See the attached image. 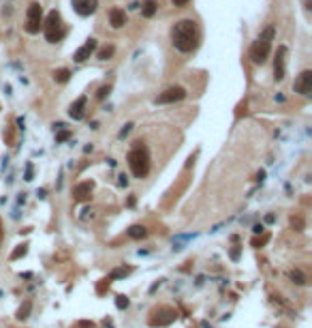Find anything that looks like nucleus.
Instances as JSON below:
<instances>
[{"instance_id":"10","label":"nucleus","mask_w":312,"mask_h":328,"mask_svg":"<svg viewBox=\"0 0 312 328\" xmlns=\"http://www.w3.org/2000/svg\"><path fill=\"white\" fill-rule=\"evenodd\" d=\"M86 105H88V99H86V96H79V99L69 107V116L73 120H81L83 116H86Z\"/></svg>"},{"instance_id":"25","label":"nucleus","mask_w":312,"mask_h":328,"mask_svg":"<svg viewBox=\"0 0 312 328\" xmlns=\"http://www.w3.org/2000/svg\"><path fill=\"white\" fill-rule=\"evenodd\" d=\"M131 129H133V125H126V127L120 131V138H124V135H128V131H131Z\"/></svg>"},{"instance_id":"20","label":"nucleus","mask_w":312,"mask_h":328,"mask_svg":"<svg viewBox=\"0 0 312 328\" xmlns=\"http://www.w3.org/2000/svg\"><path fill=\"white\" fill-rule=\"evenodd\" d=\"M26 251H28V247L26 244H19V247L13 251V255H11V260H17V257H22V255H26Z\"/></svg>"},{"instance_id":"19","label":"nucleus","mask_w":312,"mask_h":328,"mask_svg":"<svg viewBox=\"0 0 312 328\" xmlns=\"http://www.w3.org/2000/svg\"><path fill=\"white\" fill-rule=\"evenodd\" d=\"M114 56V45H105L101 51H99V58L101 60H107V58H112Z\"/></svg>"},{"instance_id":"11","label":"nucleus","mask_w":312,"mask_h":328,"mask_svg":"<svg viewBox=\"0 0 312 328\" xmlns=\"http://www.w3.org/2000/svg\"><path fill=\"white\" fill-rule=\"evenodd\" d=\"M284 56H287V47L280 45V47H278V54H276V67H274L278 82L284 80Z\"/></svg>"},{"instance_id":"31","label":"nucleus","mask_w":312,"mask_h":328,"mask_svg":"<svg viewBox=\"0 0 312 328\" xmlns=\"http://www.w3.org/2000/svg\"><path fill=\"white\" fill-rule=\"evenodd\" d=\"M231 257H233V260H237V257H239V249H233L231 251Z\"/></svg>"},{"instance_id":"15","label":"nucleus","mask_w":312,"mask_h":328,"mask_svg":"<svg viewBox=\"0 0 312 328\" xmlns=\"http://www.w3.org/2000/svg\"><path fill=\"white\" fill-rule=\"evenodd\" d=\"M128 236L135 238V240H139V238H146L148 236V230L144 228V225H133V228L128 230Z\"/></svg>"},{"instance_id":"4","label":"nucleus","mask_w":312,"mask_h":328,"mask_svg":"<svg viewBox=\"0 0 312 328\" xmlns=\"http://www.w3.org/2000/svg\"><path fill=\"white\" fill-rule=\"evenodd\" d=\"M43 30H45V37H47L49 43H56L64 37V28H62V17L58 11H49L47 17L43 22Z\"/></svg>"},{"instance_id":"22","label":"nucleus","mask_w":312,"mask_h":328,"mask_svg":"<svg viewBox=\"0 0 312 328\" xmlns=\"http://www.w3.org/2000/svg\"><path fill=\"white\" fill-rule=\"evenodd\" d=\"M116 307H118V309H126L128 307V298H126V296H118V298H116Z\"/></svg>"},{"instance_id":"8","label":"nucleus","mask_w":312,"mask_h":328,"mask_svg":"<svg viewBox=\"0 0 312 328\" xmlns=\"http://www.w3.org/2000/svg\"><path fill=\"white\" fill-rule=\"evenodd\" d=\"M99 6V0H73V9L79 13V15H92Z\"/></svg>"},{"instance_id":"23","label":"nucleus","mask_w":312,"mask_h":328,"mask_svg":"<svg viewBox=\"0 0 312 328\" xmlns=\"http://www.w3.org/2000/svg\"><path fill=\"white\" fill-rule=\"evenodd\" d=\"M124 275H128V268H118V270H114L109 277H112V279H118V277H124Z\"/></svg>"},{"instance_id":"28","label":"nucleus","mask_w":312,"mask_h":328,"mask_svg":"<svg viewBox=\"0 0 312 328\" xmlns=\"http://www.w3.org/2000/svg\"><path fill=\"white\" fill-rule=\"evenodd\" d=\"M188 4V0H173V6H184Z\"/></svg>"},{"instance_id":"5","label":"nucleus","mask_w":312,"mask_h":328,"mask_svg":"<svg viewBox=\"0 0 312 328\" xmlns=\"http://www.w3.org/2000/svg\"><path fill=\"white\" fill-rule=\"evenodd\" d=\"M43 26V9L39 2H32L28 6V13H26V32H30V35H37L39 30H41Z\"/></svg>"},{"instance_id":"7","label":"nucleus","mask_w":312,"mask_h":328,"mask_svg":"<svg viewBox=\"0 0 312 328\" xmlns=\"http://www.w3.org/2000/svg\"><path fill=\"white\" fill-rule=\"evenodd\" d=\"M94 49H96V39H88V41L83 43L81 47H79V49H77L75 54H73V60H75V62H83V60H88V58L94 54Z\"/></svg>"},{"instance_id":"26","label":"nucleus","mask_w":312,"mask_h":328,"mask_svg":"<svg viewBox=\"0 0 312 328\" xmlns=\"http://www.w3.org/2000/svg\"><path fill=\"white\" fill-rule=\"evenodd\" d=\"M26 180H32V165L28 163V167H26Z\"/></svg>"},{"instance_id":"9","label":"nucleus","mask_w":312,"mask_h":328,"mask_svg":"<svg viewBox=\"0 0 312 328\" xmlns=\"http://www.w3.org/2000/svg\"><path fill=\"white\" fill-rule=\"evenodd\" d=\"M312 90V71H304V73L295 80V93L308 94Z\"/></svg>"},{"instance_id":"30","label":"nucleus","mask_w":312,"mask_h":328,"mask_svg":"<svg viewBox=\"0 0 312 328\" xmlns=\"http://www.w3.org/2000/svg\"><path fill=\"white\" fill-rule=\"evenodd\" d=\"M252 232H255V234H261V232H263V225H255V228H252Z\"/></svg>"},{"instance_id":"12","label":"nucleus","mask_w":312,"mask_h":328,"mask_svg":"<svg viewBox=\"0 0 312 328\" xmlns=\"http://www.w3.org/2000/svg\"><path fill=\"white\" fill-rule=\"evenodd\" d=\"M90 193H92V183H81L73 189V197L77 199V202H86V199L90 197Z\"/></svg>"},{"instance_id":"17","label":"nucleus","mask_w":312,"mask_h":328,"mask_svg":"<svg viewBox=\"0 0 312 328\" xmlns=\"http://www.w3.org/2000/svg\"><path fill=\"white\" fill-rule=\"evenodd\" d=\"M289 277H291V281H293V283H297V285H304V283H306V277H304V273H302V270H291V273H289Z\"/></svg>"},{"instance_id":"16","label":"nucleus","mask_w":312,"mask_h":328,"mask_svg":"<svg viewBox=\"0 0 312 328\" xmlns=\"http://www.w3.org/2000/svg\"><path fill=\"white\" fill-rule=\"evenodd\" d=\"M30 309H32V302H30V300H26L24 305L17 309V320H28V315H30Z\"/></svg>"},{"instance_id":"27","label":"nucleus","mask_w":312,"mask_h":328,"mask_svg":"<svg viewBox=\"0 0 312 328\" xmlns=\"http://www.w3.org/2000/svg\"><path fill=\"white\" fill-rule=\"evenodd\" d=\"M293 228H304V221H302V219H293Z\"/></svg>"},{"instance_id":"24","label":"nucleus","mask_w":312,"mask_h":328,"mask_svg":"<svg viewBox=\"0 0 312 328\" xmlns=\"http://www.w3.org/2000/svg\"><path fill=\"white\" fill-rule=\"evenodd\" d=\"M69 138H71V131H60L56 135V141H67Z\"/></svg>"},{"instance_id":"13","label":"nucleus","mask_w":312,"mask_h":328,"mask_svg":"<svg viewBox=\"0 0 312 328\" xmlns=\"http://www.w3.org/2000/svg\"><path fill=\"white\" fill-rule=\"evenodd\" d=\"M109 24H112L114 28H122V26L126 24V13L122 9H112L109 11Z\"/></svg>"},{"instance_id":"6","label":"nucleus","mask_w":312,"mask_h":328,"mask_svg":"<svg viewBox=\"0 0 312 328\" xmlns=\"http://www.w3.org/2000/svg\"><path fill=\"white\" fill-rule=\"evenodd\" d=\"M186 96V90L182 86H171L167 88L165 93H162L158 99H156V103H162V105H167V103H175V101H182Z\"/></svg>"},{"instance_id":"14","label":"nucleus","mask_w":312,"mask_h":328,"mask_svg":"<svg viewBox=\"0 0 312 328\" xmlns=\"http://www.w3.org/2000/svg\"><path fill=\"white\" fill-rule=\"evenodd\" d=\"M156 9H158V4H156V0H146L144 4H141V15L144 17H152Z\"/></svg>"},{"instance_id":"29","label":"nucleus","mask_w":312,"mask_h":328,"mask_svg":"<svg viewBox=\"0 0 312 328\" xmlns=\"http://www.w3.org/2000/svg\"><path fill=\"white\" fill-rule=\"evenodd\" d=\"M120 185H122V187H126V185H128V178L124 176V174H120Z\"/></svg>"},{"instance_id":"18","label":"nucleus","mask_w":312,"mask_h":328,"mask_svg":"<svg viewBox=\"0 0 312 328\" xmlns=\"http://www.w3.org/2000/svg\"><path fill=\"white\" fill-rule=\"evenodd\" d=\"M69 77H71V71H69V69H58L56 73H54V80H56V82H60V84L69 82Z\"/></svg>"},{"instance_id":"1","label":"nucleus","mask_w":312,"mask_h":328,"mask_svg":"<svg viewBox=\"0 0 312 328\" xmlns=\"http://www.w3.org/2000/svg\"><path fill=\"white\" fill-rule=\"evenodd\" d=\"M199 39H201L199 28H197V24H195L193 19H180V22L173 24L171 41L180 51H184V54L195 51L199 47Z\"/></svg>"},{"instance_id":"2","label":"nucleus","mask_w":312,"mask_h":328,"mask_svg":"<svg viewBox=\"0 0 312 328\" xmlns=\"http://www.w3.org/2000/svg\"><path fill=\"white\" fill-rule=\"evenodd\" d=\"M274 37H276L274 26H268V28L261 30V35L257 37V41L252 43V47H250V58H252V62H255V64H263L265 60H268Z\"/></svg>"},{"instance_id":"21","label":"nucleus","mask_w":312,"mask_h":328,"mask_svg":"<svg viewBox=\"0 0 312 328\" xmlns=\"http://www.w3.org/2000/svg\"><path fill=\"white\" fill-rule=\"evenodd\" d=\"M109 90H112V86H101V88H99V93H96V99L103 101V99H105V96L109 94Z\"/></svg>"},{"instance_id":"3","label":"nucleus","mask_w":312,"mask_h":328,"mask_svg":"<svg viewBox=\"0 0 312 328\" xmlns=\"http://www.w3.org/2000/svg\"><path fill=\"white\" fill-rule=\"evenodd\" d=\"M128 165H131V172L137 178H144V176H148V172H150V154H148V148L141 146L139 141H137V146L128 152Z\"/></svg>"}]
</instances>
